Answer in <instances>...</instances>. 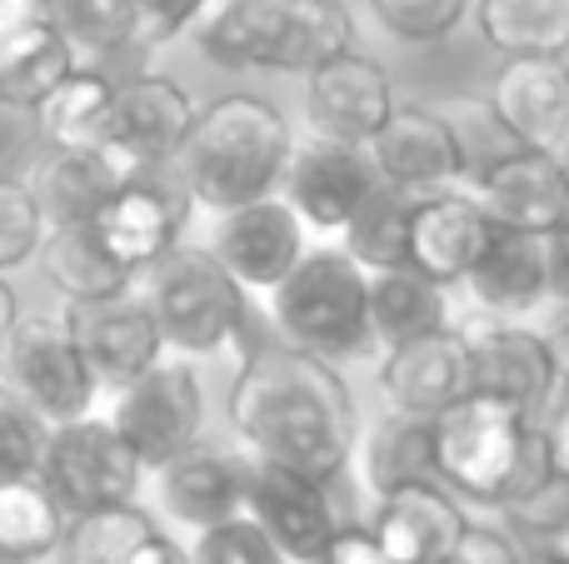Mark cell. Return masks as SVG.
<instances>
[{"instance_id":"cell-46","label":"cell","mask_w":569,"mask_h":564,"mask_svg":"<svg viewBox=\"0 0 569 564\" xmlns=\"http://www.w3.org/2000/svg\"><path fill=\"white\" fill-rule=\"evenodd\" d=\"M550 295L569 300V225L550 235Z\"/></svg>"},{"instance_id":"cell-30","label":"cell","mask_w":569,"mask_h":564,"mask_svg":"<svg viewBox=\"0 0 569 564\" xmlns=\"http://www.w3.org/2000/svg\"><path fill=\"white\" fill-rule=\"evenodd\" d=\"M475 26L505 60H569V0H475Z\"/></svg>"},{"instance_id":"cell-6","label":"cell","mask_w":569,"mask_h":564,"mask_svg":"<svg viewBox=\"0 0 569 564\" xmlns=\"http://www.w3.org/2000/svg\"><path fill=\"white\" fill-rule=\"evenodd\" d=\"M150 310L166 350L180 360L200 355H240L256 350V315H250V295L226 275L210 250L180 245L150 270L146 290Z\"/></svg>"},{"instance_id":"cell-12","label":"cell","mask_w":569,"mask_h":564,"mask_svg":"<svg viewBox=\"0 0 569 564\" xmlns=\"http://www.w3.org/2000/svg\"><path fill=\"white\" fill-rule=\"evenodd\" d=\"M60 330L70 335V345L80 350L86 370L96 375V385L126 390L130 380H140L156 360H166V340H160L156 310L146 295L126 290L116 300H90V305H66L60 310Z\"/></svg>"},{"instance_id":"cell-36","label":"cell","mask_w":569,"mask_h":564,"mask_svg":"<svg viewBox=\"0 0 569 564\" xmlns=\"http://www.w3.org/2000/svg\"><path fill=\"white\" fill-rule=\"evenodd\" d=\"M56 30L76 56H116L136 46V0H46Z\"/></svg>"},{"instance_id":"cell-8","label":"cell","mask_w":569,"mask_h":564,"mask_svg":"<svg viewBox=\"0 0 569 564\" xmlns=\"http://www.w3.org/2000/svg\"><path fill=\"white\" fill-rule=\"evenodd\" d=\"M110 425L120 430L136 460L146 470L170 465L176 455H186L190 445H200V425H206V390L190 360L166 355L146 370L140 380H130L126 390H116V415Z\"/></svg>"},{"instance_id":"cell-13","label":"cell","mask_w":569,"mask_h":564,"mask_svg":"<svg viewBox=\"0 0 569 564\" xmlns=\"http://www.w3.org/2000/svg\"><path fill=\"white\" fill-rule=\"evenodd\" d=\"M365 150H370L375 175L410 195L460 190V180L470 175V150H465L460 125L435 105H395V115Z\"/></svg>"},{"instance_id":"cell-28","label":"cell","mask_w":569,"mask_h":564,"mask_svg":"<svg viewBox=\"0 0 569 564\" xmlns=\"http://www.w3.org/2000/svg\"><path fill=\"white\" fill-rule=\"evenodd\" d=\"M40 265H46V280L66 295V305H90V300H116L130 290L126 270L110 260V250L100 245L96 225L90 220H70V225H46V240H40Z\"/></svg>"},{"instance_id":"cell-18","label":"cell","mask_w":569,"mask_h":564,"mask_svg":"<svg viewBox=\"0 0 569 564\" xmlns=\"http://www.w3.org/2000/svg\"><path fill=\"white\" fill-rule=\"evenodd\" d=\"M465 340H470L475 395L505 400L520 415H530L535 425H545L555 395H560V375H555V360L545 340L535 335V325L480 320V325H465Z\"/></svg>"},{"instance_id":"cell-37","label":"cell","mask_w":569,"mask_h":564,"mask_svg":"<svg viewBox=\"0 0 569 564\" xmlns=\"http://www.w3.org/2000/svg\"><path fill=\"white\" fill-rule=\"evenodd\" d=\"M46 240V210H40L36 185L20 175H0V275L26 265Z\"/></svg>"},{"instance_id":"cell-20","label":"cell","mask_w":569,"mask_h":564,"mask_svg":"<svg viewBox=\"0 0 569 564\" xmlns=\"http://www.w3.org/2000/svg\"><path fill=\"white\" fill-rule=\"evenodd\" d=\"M305 240L310 230L300 225L290 205L280 195H266V200H250L240 210H226L216 220V235H210V255L226 265V275L236 280L240 290H276L284 275L305 260Z\"/></svg>"},{"instance_id":"cell-15","label":"cell","mask_w":569,"mask_h":564,"mask_svg":"<svg viewBox=\"0 0 569 564\" xmlns=\"http://www.w3.org/2000/svg\"><path fill=\"white\" fill-rule=\"evenodd\" d=\"M375 380H380L385 410L410 415V420H440L455 400H465L475 390L465 325H445V330H435V335L380 350Z\"/></svg>"},{"instance_id":"cell-7","label":"cell","mask_w":569,"mask_h":564,"mask_svg":"<svg viewBox=\"0 0 569 564\" xmlns=\"http://www.w3.org/2000/svg\"><path fill=\"white\" fill-rule=\"evenodd\" d=\"M140 475H146V465L136 460V450L100 415L56 425L46 440V460H40V480L50 485V495L60 500L70 520L110 505H136Z\"/></svg>"},{"instance_id":"cell-17","label":"cell","mask_w":569,"mask_h":564,"mask_svg":"<svg viewBox=\"0 0 569 564\" xmlns=\"http://www.w3.org/2000/svg\"><path fill=\"white\" fill-rule=\"evenodd\" d=\"M246 515L266 530L270 545L290 564H320L335 535L345 530L340 510H335V485L290 475L276 465H256V460H250Z\"/></svg>"},{"instance_id":"cell-5","label":"cell","mask_w":569,"mask_h":564,"mask_svg":"<svg viewBox=\"0 0 569 564\" xmlns=\"http://www.w3.org/2000/svg\"><path fill=\"white\" fill-rule=\"evenodd\" d=\"M270 315L284 345L325 365L365 360L380 350L370 330V275L340 245L305 250L300 265L270 290Z\"/></svg>"},{"instance_id":"cell-22","label":"cell","mask_w":569,"mask_h":564,"mask_svg":"<svg viewBox=\"0 0 569 564\" xmlns=\"http://www.w3.org/2000/svg\"><path fill=\"white\" fill-rule=\"evenodd\" d=\"M365 530L380 540V550L395 564H440L465 540L470 515L440 480H415V485L375 500Z\"/></svg>"},{"instance_id":"cell-11","label":"cell","mask_w":569,"mask_h":564,"mask_svg":"<svg viewBox=\"0 0 569 564\" xmlns=\"http://www.w3.org/2000/svg\"><path fill=\"white\" fill-rule=\"evenodd\" d=\"M375 190H380V175L370 165V150L345 145V140L330 135L295 140L290 165H284L280 180V200L315 235H340Z\"/></svg>"},{"instance_id":"cell-19","label":"cell","mask_w":569,"mask_h":564,"mask_svg":"<svg viewBox=\"0 0 569 564\" xmlns=\"http://www.w3.org/2000/svg\"><path fill=\"white\" fill-rule=\"evenodd\" d=\"M485 110L515 150H540L569 170V60H505Z\"/></svg>"},{"instance_id":"cell-42","label":"cell","mask_w":569,"mask_h":564,"mask_svg":"<svg viewBox=\"0 0 569 564\" xmlns=\"http://www.w3.org/2000/svg\"><path fill=\"white\" fill-rule=\"evenodd\" d=\"M440 564H530V560H525V550L515 545L505 530L470 525V530H465V540L455 545V555L440 560Z\"/></svg>"},{"instance_id":"cell-35","label":"cell","mask_w":569,"mask_h":564,"mask_svg":"<svg viewBox=\"0 0 569 564\" xmlns=\"http://www.w3.org/2000/svg\"><path fill=\"white\" fill-rule=\"evenodd\" d=\"M110 100H116V80L96 66H76L56 90L36 100V125L56 150H86L100 140Z\"/></svg>"},{"instance_id":"cell-14","label":"cell","mask_w":569,"mask_h":564,"mask_svg":"<svg viewBox=\"0 0 569 564\" xmlns=\"http://www.w3.org/2000/svg\"><path fill=\"white\" fill-rule=\"evenodd\" d=\"M6 375L10 390L46 420L56 425H76L96 405V375L86 370L80 350L60 330V320H40V325H16L6 345Z\"/></svg>"},{"instance_id":"cell-38","label":"cell","mask_w":569,"mask_h":564,"mask_svg":"<svg viewBox=\"0 0 569 564\" xmlns=\"http://www.w3.org/2000/svg\"><path fill=\"white\" fill-rule=\"evenodd\" d=\"M46 440H50L46 420H40L10 385H0V480L40 475Z\"/></svg>"},{"instance_id":"cell-27","label":"cell","mask_w":569,"mask_h":564,"mask_svg":"<svg viewBox=\"0 0 569 564\" xmlns=\"http://www.w3.org/2000/svg\"><path fill=\"white\" fill-rule=\"evenodd\" d=\"M66 564H190V555L140 505L76 515L60 545Z\"/></svg>"},{"instance_id":"cell-24","label":"cell","mask_w":569,"mask_h":564,"mask_svg":"<svg viewBox=\"0 0 569 564\" xmlns=\"http://www.w3.org/2000/svg\"><path fill=\"white\" fill-rule=\"evenodd\" d=\"M246 485H250V460L216 445H190L186 455H176L170 465L156 470L160 510L170 520H180V525H190L196 535L246 515Z\"/></svg>"},{"instance_id":"cell-10","label":"cell","mask_w":569,"mask_h":564,"mask_svg":"<svg viewBox=\"0 0 569 564\" xmlns=\"http://www.w3.org/2000/svg\"><path fill=\"white\" fill-rule=\"evenodd\" d=\"M465 195L505 235H560L569 225V170L540 150H505L470 175Z\"/></svg>"},{"instance_id":"cell-1","label":"cell","mask_w":569,"mask_h":564,"mask_svg":"<svg viewBox=\"0 0 569 564\" xmlns=\"http://www.w3.org/2000/svg\"><path fill=\"white\" fill-rule=\"evenodd\" d=\"M226 410L256 465L290 470L320 485H335L360 445V410L340 365H325L284 340L256 345L240 360Z\"/></svg>"},{"instance_id":"cell-23","label":"cell","mask_w":569,"mask_h":564,"mask_svg":"<svg viewBox=\"0 0 569 564\" xmlns=\"http://www.w3.org/2000/svg\"><path fill=\"white\" fill-rule=\"evenodd\" d=\"M76 70L46 0H0V105H30Z\"/></svg>"},{"instance_id":"cell-44","label":"cell","mask_w":569,"mask_h":564,"mask_svg":"<svg viewBox=\"0 0 569 564\" xmlns=\"http://www.w3.org/2000/svg\"><path fill=\"white\" fill-rule=\"evenodd\" d=\"M320 564H395V560L385 555L380 540H375L365 525H345L340 535H335V545L325 550Z\"/></svg>"},{"instance_id":"cell-2","label":"cell","mask_w":569,"mask_h":564,"mask_svg":"<svg viewBox=\"0 0 569 564\" xmlns=\"http://www.w3.org/2000/svg\"><path fill=\"white\" fill-rule=\"evenodd\" d=\"M435 435V480L455 500L490 510H525L545 495L555 480V460L545 430L515 405L490 395H465L430 420Z\"/></svg>"},{"instance_id":"cell-43","label":"cell","mask_w":569,"mask_h":564,"mask_svg":"<svg viewBox=\"0 0 569 564\" xmlns=\"http://www.w3.org/2000/svg\"><path fill=\"white\" fill-rule=\"evenodd\" d=\"M535 335H540L545 350H550L560 385H569V300H550V305L540 310V325H535Z\"/></svg>"},{"instance_id":"cell-39","label":"cell","mask_w":569,"mask_h":564,"mask_svg":"<svg viewBox=\"0 0 569 564\" xmlns=\"http://www.w3.org/2000/svg\"><path fill=\"white\" fill-rule=\"evenodd\" d=\"M470 10H475V0H370V16L395 40H410V46L445 40Z\"/></svg>"},{"instance_id":"cell-41","label":"cell","mask_w":569,"mask_h":564,"mask_svg":"<svg viewBox=\"0 0 569 564\" xmlns=\"http://www.w3.org/2000/svg\"><path fill=\"white\" fill-rule=\"evenodd\" d=\"M210 0H136V46H166L186 26L206 20Z\"/></svg>"},{"instance_id":"cell-32","label":"cell","mask_w":569,"mask_h":564,"mask_svg":"<svg viewBox=\"0 0 569 564\" xmlns=\"http://www.w3.org/2000/svg\"><path fill=\"white\" fill-rule=\"evenodd\" d=\"M126 180V170L106 155L100 145L86 150H56V160L40 175V210H46V225H70V220H96L106 210V200L116 195Z\"/></svg>"},{"instance_id":"cell-9","label":"cell","mask_w":569,"mask_h":564,"mask_svg":"<svg viewBox=\"0 0 569 564\" xmlns=\"http://www.w3.org/2000/svg\"><path fill=\"white\" fill-rule=\"evenodd\" d=\"M190 125H196V100L186 95V85L160 75V70H140L116 85L96 145L126 175H146V170H160L166 160L180 155Z\"/></svg>"},{"instance_id":"cell-16","label":"cell","mask_w":569,"mask_h":564,"mask_svg":"<svg viewBox=\"0 0 569 564\" xmlns=\"http://www.w3.org/2000/svg\"><path fill=\"white\" fill-rule=\"evenodd\" d=\"M186 215H190L186 185H170L156 170H146V175L126 180L90 225H96L100 245L110 250V260L126 275H150L170 250H180Z\"/></svg>"},{"instance_id":"cell-48","label":"cell","mask_w":569,"mask_h":564,"mask_svg":"<svg viewBox=\"0 0 569 564\" xmlns=\"http://www.w3.org/2000/svg\"><path fill=\"white\" fill-rule=\"evenodd\" d=\"M16 325H20V300H16V290H10V280L0 275V355H6Z\"/></svg>"},{"instance_id":"cell-21","label":"cell","mask_w":569,"mask_h":564,"mask_svg":"<svg viewBox=\"0 0 569 564\" xmlns=\"http://www.w3.org/2000/svg\"><path fill=\"white\" fill-rule=\"evenodd\" d=\"M395 85L390 70L365 50H345V56L325 60L315 75H305V115H310L315 135L345 140V145H370L395 115Z\"/></svg>"},{"instance_id":"cell-33","label":"cell","mask_w":569,"mask_h":564,"mask_svg":"<svg viewBox=\"0 0 569 564\" xmlns=\"http://www.w3.org/2000/svg\"><path fill=\"white\" fill-rule=\"evenodd\" d=\"M420 195L400 185H385L365 200L360 210L350 215V225L340 230V250L365 270V275H385V270H405L410 265V220Z\"/></svg>"},{"instance_id":"cell-4","label":"cell","mask_w":569,"mask_h":564,"mask_svg":"<svg viewBox=\"0 0 569 564\" xmlns=\"http://www.w3.org/2000/svg\"><path fill=\"white\" fill-rule=\"evenodd\" d=\"M200 56L226 70L315 75L355 50V20L340 0H220L196 30Z\"/></svg>"},{"instance_id":"cell-29","label":"cell","mask_w":569,"mask_h":564,"mask_svg":"<svg viewBox=\"0 0 569 564\" xmlns=\"http://www.w3.org/2000/svg\"><path fill=\"white\" fill-rule=\"evenodd\" d=\"M350 465H360V480L375 500L390 495V490L415 485V480H435L430 420H410V415L385 410L370 430H360V445H355Z\"/></svg>"},{"instance_id":"cell-45","label":"cell","mask_w":569,"mask_h":564,"mask_svg":"<svg viewBox=\"0 0 569 564\" xmlns=\"http://www.w3.org/2000/svg\"><path fill=\"white\" fill-rule=\"evenodd\" d=\"M540 430H545V445H550V460H555V480L569 485V385H560V395H555Z\"/></svg>"},{"instance_id":"cell-49","label":"cell","mask_w":569,"mask_h":564,"mask_svg":"<svg viewBox=\"0 0 569 564\" xmlns=\"http://www.w3.org/2000/svg\"><path fill=\"white\" fill-rule=\"evenodd\" d=\"M0 564H16V560H0Z\"/></svg>"},{"instance_id":"cell-3","label":"cell","mask_w":569,"mask_h":564,"mask_svg":"<svg viewBox=\"0 0 569 564\" xmlns=\"http://www.w3.org/2000/svg\"><path fill=\"white\" fill-rule=\"evenodd\" d=\"M295 150V130L280 105L250 90H230V95L210 100L196 110L186 145H180V185L196 205L216 210H240L250 200L280 195L284 165Z\"/></svg>"},{"instance_id":"cell-47","label":"cell","mask_w":569,"mask_h":564,"mask_svg":"<svg viewBox=\"0 0 569 564\" xmlns=\"http://www.w3.org/2000/svg\"><path fill=\"white\" fill-rule=\"evenodd\" d=\"M535 540H540V560L545 564H569V515L540 525V535Z\"/></svg>"},{"instance_id":"cell-34","label":"cell","mask_w":569,"mask_h":564,"mask_svg":"<svg viewBox=\"0 0 569 564\" xmlns=\"http://www.w3.org/2000/svg\"><path fill=\"white\" fill-rule=\"evenodd\" d=\"M70 515L40 475L0 480V560L40 564L66 545Z\"/></svg>"},{"instance_id":"cell-31","label":"cell","mask_w":569,"mask_h":564,"mask_svg":"<svg viewBox=\"0 0 569 564\" xmlns=\"http://www.w3.org/2000/svg\"><path fill=\"white\" fill-rule=\"evenodd\" d=\"M455 325L450 320V290L425 280L420 270H385V275H370V330L375 345L390 350L405 345V340L435 335V330Z\"/></svg>"},{"instance_id":"cell-26","label":"cell","mask_w":569,"mask_h":564,"mask_svg":"<svg viewBox=\"0 0 569 564\" xmlns=\"http://www.w3.org/2000/svg\"><path fill=\"white\" fill-rule=\"evenodd\" d=\"M465 290L490 320H530L550 305V240L495 230Z\"/></svg>"},{"instance_id":"cell-25","label":"cell","mask_w":569,"mask_h":564,"mask_svg":"<svg viewBox=\"0 0 569 564\" xmlns=\"http://www.w3.org/2000/svg\"><path fill=\"white\" fill-rule=\"evenodd\" d=\"M490 235H495V225L485 220V210L475 205L465 190L420 195L415 220H410V270H420L435 285L455 290L480 265Z\"/></svg>"},{"instance_id":"cell-40","label":"cell","mask_w":569,"mask_h":564,"mask_svg":"<svg viewBox=\"0 0 569 564\" xmlns=\"http://www.w3.org/2000/svg\"><path fill=\"white\" fill-rule=\"evenodd\" d=\"M190 564H290V560L270 545V535L256 520L240 515L216 530H200L196 550H190Z\"/></svg>"}]
</instances>
